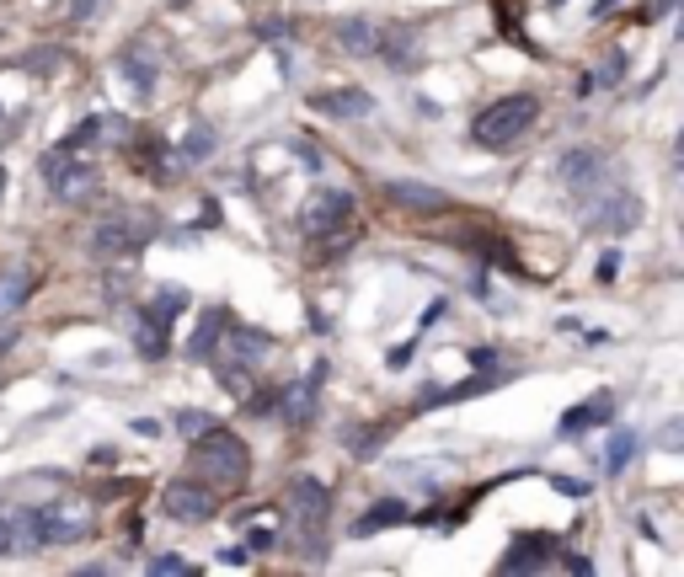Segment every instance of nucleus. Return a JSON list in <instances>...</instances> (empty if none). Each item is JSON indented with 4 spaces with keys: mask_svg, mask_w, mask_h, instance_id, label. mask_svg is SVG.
Wrapping results in <instances>:
<instances>
[{
    "mask_svg": "<svg viewBox=\"0 0 684 577\" xmlns=\"http://www.w3.org/2000/svg\"><path fill=\"white\" fill-rule=\"evenodd\" d=\"M134 347H139V358H166L171 353V316H161L156 305H145L134 316Z\"/></svg>",
    "mask_w": 684,
    "mask_h": 577,
    "instance_id": "nucleus-13",
    "label": "nucleus"
},
{
    "mask_svg": "<svg viewBox=\"0 0 684 577\" xmlns=\"http://www.w3.org/2000/svg\"><path fill=\"white\" fill-rule=\"evenodd\" d=\"M621 70H626V54L615 49V54L604 59V70H599V80H604V86H615V80H621Z\"/></svg>",
    "mask_w": 684,
    "mask_h": 577,
    "instance_id": "nucleus-29",
    "label": "nucleus"
},
{
    "mask_svg": "<svg viewBox=\"0 0 684 577\" xmlns=\"http://www.w3.org/2000/svg\"><path fill=\"white\" fill-rule=\"evenodd\" d=\"M375 43H380V33H375V22H364V16H347V22H337V49L353 59L375 54Z\"/></svg>",
    "mask_w": 684,
    "mask_h": 577,
    "instance_id": "nucleus-19",
    "label": "nucleus"
},
{
    "mask_svg": "<svg viewBox=\"0 0 684 577\" xmlns=\"http://www.w3.org/2000/svg\"><path fill=\"white\" fill-rule=\"evenodd\" d=\"M347 220H353V193H342V187H321V193H310L305 209H299V231L310 235V241L337 235Z\"/></svg>",
    "mask_w": 684,
    "mask_h": 577,
    "instance_id": "nucleus-10",
    "label": "nucleus"
},
{
    "mask_svg": "<svg viewBox=\"0 0 684 577\" xmlns=\"http://www.w3.org/2000/svg\"><path fill=\"white\" fill-rule=\"evenodd\" d=\"M156 241V214H145V209H118L108 214L97 231H91V257L97 262H128V257H139L145 246Z\"/></svg>",
    "mask_w": 684,
    "mask_h": 577,
    "instance_id": "nucleus-3",
    "label": "nucleus"
},
{
    "mask_svg": "<svg viewBox=\"0 0 684 577\" xmlns=\"http://www.w3.org/2000/svg\"><path fill=\"white\" fill-rule=\"evenodd\" d=\"M97 11V0H70V22H86Z\"/></svg>",
    "mask_w": 684,
    "mask_h": 577,
    "instance_id": "nucleus-32",
    "label": "nucleus"
},
{
    "mask_svg": "<svg viewBox=\"0 0 684 577\" xmlns=\"http://www.w3.org/2000/svg\"><path fill=\"white\" fill-rule=\"evenodd\" d=\"M577 209H583V225L599 231V235H626L631 225L641 220V203H636V193H631L621 176H615L604 193H594L588 203H577Z\"/></svg>",
    "mask_w": 684,
    "mask_h": 577,
    "instance_id": "nucleus-7",
    "label": "nucleus"
},
{
    "mask_svg": "<svg viewBox=\"0 0 684 577\" xmlns=\"http://www.w3.org/2000/svg\"><path fill=\"white\" fill-rule=\"evenodd\" d=\"M161 508H166V519H176V524H209L220 514L209 481H171L166 492H161Z\"/></svg>",
    "mask_w": 684,
    "mask_h": 577,
    "instance_id": "nucleus-11",
    "label": "nucleus"
},
{
    "mask_svg": "<svg viewBox=\"0 0 684 577\" xmlns=\"http://www.w3.org/2000/svg\"><path fill=\"white\" fill-rule=\"evenodd\" d=\"M535 118H540V102L518 91V97H503V102H492L487 113L470 118V139L487 145V150H508L513 139H524V134L535 128Z\"/></svg>",
    "mask_w": 684,
    "mask_h": 577,
    "instance_id": "nucleus-4",
    "label": "nucleus"
},
{
    "mask_svg": "<svg viewBox=\"0 0 684 577\" xmlns=\"http://www.w3.org/2000/svg\"><path fill=\"white\" fill-rule=\"evenodd\" d=\"M156 310H161V316H182V310H187V288L166 284L161 294H156Z\"/></svg>",
    "mask_w": 684,
    "mask_h": 577,
    "instance_id": "nucleus-26",
    "label": "nucleus"
},
{
    "mask_svg": "<svg viewBox=\"0 0 684 577\" xmlns=\"http://www.w3.org/2000/svg\"><path fill=\"white\" fill-rule=\"evenodd\" d=\"M556 182L567 187L577 203H588L594 193H604V187L615 182V172H610V156H604V150H588V145H583V150H567V156H562Z\"/></svg>",
    "mask_w": 684,
    "mask_h": 577,
    "instance_id": "nucleus-9",
    "label": "nucleus"
},
{
    "mask_svg": "<svg viewBox=\"0 0 684 577\" xmlns=\"http://www.w3.org/2000/svg\"><path fill=\"white\" fill-rule=\"evenodd\" d=\"M252 551H273V529H257V534L246 540V556H252Z\"/></svg>",
    "mask_w": 684,
    "mask_h": 577,
    "instance_id": "nucleus-31",
    "label": "nucleus"
},
{
    "mask_svg": "<svg viewBox=\"0 0 684 577\" xmlns=\"http://www.w3.org/2000/svg\"><path fill=\"white\" fill-rule=\"evenodd\" d=\"M551 556H556L551 534H524V540H513V551L503 556V572H540Z\"/></svg>",
    "mask_w": 684,
    "mask_h": 577,
    "instance_id": "nucleus-15",
    "label": "nucleus"
},
{
    "mask_svg": "<svg viewBox=\"0 0 684 577\" xmlns=\"http://www.w3.org/2000/svg\"><path fill=\"white\" fill-rule=\"evenodd\" d=\"M43 182H49V193H54L59 203H86V198H97V187H102L97 166H91L86 156H70V150L43 156Z\"/></svg>",
    "mask_w": 684,
    "mask_h": 577,
    "instance_id": "nucleus-8",
    "label": "nucleus"
},
{
    "mask_svg": "<svg viewBox=\"0 0 684 577\" xmlns=\"http://www.w3.org/2000/svg\"><path fill=\"white\" fill-rule=\"evenodd\" d=\"M209 150H214V128H209V123H193L187 139H182V156H187V161H204Z\"/></svg>",
    "mask_w": 684,
    "mask_h": 577,
    "instance_id": "nucleus-24",
    "label": "nucleus"
},
{
    "mask_svg": "<svg viewBox=\"0 0 684 577\" xmlns=\"http://www.w3.org/2000/svg\"><path fill=\"white\" fill-rule=\"evenodd\" d=\"M610 411H615V396H610V391H599V396H588V402H577L567 411V417H562V433H583V428H594V422H610Z\"/></svg>",
    "mask_w": 684,
    "mask_h": 577,
    "instance_id": "nucleus-18",
    "label": "nucleus"
},
{
    "mask_svg": "<svg viewBox=\"0 0 684 577\" xmlns=\"http://www.w3.org/2000/svg\"><path fill=\"white\" fill-rule=\"evenodd\" d=\"M118 64H123V80H134V91H139V97H150V91H156V59H150V49H145V43L123 49V59H118Z\"/></svg>",
    "mask_w": 684,
    "mask_h": 577,
    "instance_id": "nucleus-20",
    "label": "nucleus"
},
{
    "mask_svg": "<svg viewBox=\"0 0 684 577\" xmlns=\"http://www.w3.org/2000/svg\"><path fill=\"white\" fill-rule=\"evenodd\" d=\"M406 519H412V508H406L401 497H380L369 514H358V519H353V534H358V540H369V534L396 529V524H406Z\"/></svg>",
    "mask_w": 684,
    "mask_h": 577,
    "instance_id": "nucleus-17",
    "label": "nucleus"
},
{
    "mask_svg": "<svg viewBox=\"0 0 684 577\" xmlns=\"http://www.w3.org/2000/svg\"><path fill=\"white\" fill-rule=\"evenodd\" d=\"M268 337L262 332H252V326H235V332H220V343H214V369H220V380H225L235 396H246V380H252V369L268 358Z\"/></svg>",
    "mask_w": 684,
    "mask_h": 577,
    "instance_id": "nucleus-6",
    "label": "nucleus"
},
{
    "mask_svg": "<svg viewBox=\"0 0 684 577\" xmlns=\"http://www.w3.org/2000/svg\"><path fill=\"white\" fill-rule=\"evenodd\" d=\"M150 572H156V577H171V572H193V562H187V556H156V562H150Z\"/></svg>",
    "mask_w": 684,
    "mask_h": 577,
    "instance_id": "nucleus-28",
    "label": "nucleus"
},
{
    "mask_svg": "<svg viewBox=\"0 0 684 577\" xmlns=\"http://www.w3.org/2000/svg\"><path fill=\"white\" fill-rule=\"evenodd\" d=\"M636 444H641V439H636V433H626V428H621V433L610 439V455H604V470H610V476H621V470H626V465H631V455H636Z\"/></svg>",
    "mask_w": 684,
    "mask_h": 577,
    "instance_id": "nucleus-22",
    "label": "nucleus"
},
{
    "mask_svg": "<svg viewBox=\"0 0 684 577\" xmlns=\"http://www.w3.org/2000/svg\"><path fill=\"white\" fill-rule=\"evenodd\" d=\"M321 385H327V364H316L305 380H294L284 396H279V417L294 422V428H305L316 417V406H321Z\"/></svg>",
    "mask_w": 684,
    "mask_h": 577,
    "instance_id": "nucleus-12",
    "label": "nucleus"
},
{
    "mask_svg": "<svg viewBox=\"0 0 684 577\" xmlns=\"http://www.w3.org/2000/svg\"><path fill=\"white\" fill-rule=\"evenodd\" d=\"M27 294H33V273H11V279L0 284V316L16 310V305H27Z\"/></svg>",
    "mask_w": 684,
    "mask_h": 577,
    "instance_id": "nucleus-23",
    "label": "nucleus"
},
{
    "mask_svg": "<svg viewBox=\"0 0 684 577\" xmlns=\"http://www.w3.org/2000/svg\"><path fill=\"white\" fill-rule=\"evenodd\" d=\"M193 470L220 492V487H241L246 476H252V449L230 433V428H204L198 439H193Z\"/></svg>",
    "mask_w": 684,
    "mask_h": 577,
    "instance_id": "nucleus-2",
    "label": "nucleus"
},
{
    "mask_svg": "<svg viewBox=\"0 0 684 577\" xmlns=\"http://www.w3.org/2000/svg\"><path fill=\"white\" fill-rule=\"evenodd\" d=\"M289 508H294V529L310 562H327V519H332V492L310 476H299L289 487Z\"/></svg>",
    "mask_w": 684,
    "mask_h": 577,
    "instance_id": "nucleus-5",
    "label": "nucleus"
},
{
    "mask_svg": "<svg viewBox=\"0 0 684 577\" xmlns=\"http://www.w3.org/2000/svg\"><path fill=\"white\" fill-rule=\"evenodd\" d=\"M316 113H327V118H369V113H375V97H369V91H358V86L321 91V97H316Z\"/></svg>",
    "mask_w": 684,
    "mask_h": 577,
    "instance_id": "nucleus-16",
    "label": "nucleus"
},
{
    "mask_svg": "<svg viewBox=\"0 0 684 577\" xmlns=\"http://www.w3.org/2000/svg\"><path fill=\"white\" fill-rule=\"evenodd\" d=\"M11 529H16V551L75 545V540L91 534V503L59 497V503H43V508H22V514H11Z\"/></svg>",
    "mask_w": 684,
    "mask_h": 577,
    "instance_id": "nucleus-1",
    "label": "nucleus"
},
{
    "mask_svg": "<svg viewBox=\"0 0 684 577\" xmlns=\"http://www.w3.org/2000/svg\"><path fill=\"white\" fill-rule=\"evenodd\" d=\"M16 551V529H11V514H0V556Z\"/></svg>",
    "mask_w": 684,
    "mask_h": 577,
    "instance_id": "nucleus-30",
    "label": "nucleus"
},
{
    "mask_svg": "<svg viewBox=\"0 0 684 577\" xmlns=\"http://www.w3.org/2000/svg\"><path fill=\"white\" fill-rule=\"evenodd\" d=\"M204 428H214V417H209V411H176V433H187V439H198Z\"/></svg>",
    "mask_w": 684,
    "mask_h": 577,
    "instance_id": "nucleus-27",
    "label": "nucleus"
},
{
    "mask_svg": "<svg viewBox=\"0 0 684 577\" xmlns=\"http://www.w3.org/2000/svg\"><path fill=\"white\" fill-rule=\"evenodd\" d=\"M380 193H385V203H396V209H417V214H433V209L450 203V193H444V187H428V182H385Z\"/></svg>",
    "mask_w": 684,
    "mask_h": 577,
    "instance_id": "nucleus-14",
    "label": "nucleus"
},
{
    "mask_svg": "<svg viewBox=\"0 0 684 577\" xmlns=\"http://www.w3.org/2000/svg\"><path fill=\"white\" fill-rule=\"evenodd\" d=\"M0 193H5V172H0Z\"/></svg>",
    "mask_w": 684,
    "mask_h": 577,
    "instance_id": "nucleus-33",
    "label": "nucleus"
},
{
    "mask_svg": "<svg viewBox=\"0 0 684 577\" xmlns=\"http://www.w3.org/2000/svg\"><path fill=\"white\" fill-rule=\"evenodd\" d=\"M220 326H225V310H204V321H198V337L187 343V358H209L214 353V343H220Z\"/></svg>",
    "mask_w": 684,
    "mask_h": 577,
    "instance_id": "nucleus-21",
    "label": "nucleus"
},
{
    "mask_svg": "<svg viewBox=\"0 0 684 577\" xmlns=\"http://www.w3.org/2000/svg\"><path fill=\"white\" fill-rule=\"evenodd\" d=\"M97 134H102V123H97V118H86V123H75V128L64 134V145H59V150H81V145H91Z\"/></svg>",
    "mask_w": 684,
    "mask_h": 577,
    "instance_id": "nucleus-25",
    "label": "nucleus"
}]
</instances>
